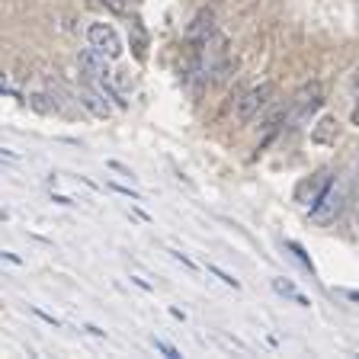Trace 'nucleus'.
<instances>
[{"label":"nucleus","mask_w":359,"mask_h":359,"mask_svg":"<svg viewBox=\"0 0 359 359\" xmlns=\"http://www.w3.org/2000/svg\"><path fill=\"white\" fill-rule=\"evenodd\" d=\"M273 83L269 81H263V83H257V87H250L244 93V97L238 100V106H234V119L241 122V126H247L250 119H257L263 109H266L269 103H273Z\"/></svg>","instance_id":"1"},{"label":"nucleus","mask_w":359,"mask_h":359,"mask_svg":"<svg viewBox=\"0 0 359 359\" xmlns=\"http://www.w3.org/2000/svg\"><path fill=\"white\" fill-rule=\"evenodd\" d=\"M346 196H350V187H346V183H330V189L318 199V205H311V222L314 224L337 222V215H340L346 205Z\"/></svg>","instance_id":"2"},{"label":"nucleus","mask_w":359,"mask_h":359,"mask_svg":"<svg viewBox=\"0 0 359 359\" xmlns=\"http://www.w3.org/2000/svg\"><path fill=\"white\" fill-rule=\"evenodd\" d=\"M330 183H334V170H330V167L314 170L311 177L299 180V187H295V202H299V205H318V199L330 189Z\"/></svg>","instance_id":"3"},{"label":"nucleus","mask_w":359,"mask_h":359,"mask_svg":"<svg viewBox=\"0 0 359 359\" xmlns=\"http://www.w3.org/2000/svg\"><path fill=\"white\" fill-rule=\"evenodd\" d=\"M87 39H90V45H93V48H100V52H103L109 61L122 55L119 32L112 29L109 22H90V26H87Z\"/></svg>","instance_id":"4"},{"label":"nucleus","mask_w":359,"mask_h":359,"mask_svg":"<svg viewBox=\"0 0 359 359\" xmlns=\"http://www.w3.org/2000/svg\"><path fill=\"white\" fill-rule=\"evenodd\" d=\"M77 67H81V74L87 77L90 83H106L109 81V67H106V55L100 48H81L77 52Z\"/></svg>","instance_id":"5"},{"label":"nucleus","mask_w":359,"mask_h":359,"mask_svg":"<svg viewBox=\"0 0 359 359\" xmlns=\"http://www.w3.org/2000/svg\"><path fill=\"white\" fill-rule=\"evenodd\" d=\"M215 32V10L205 7L193 16V22L187 26V42H199V39H209Z\"/></svg>","instance_id":"6"},{"label":"nucleus","mask_w":359,"mask_h":359,"mask_svg":"<svg viewBox=\"0 0 359 359\" xmlns=\"http://www.w3.org/2000/svg\"><path fill=\"white\" fill-rule=\"evenodd\" d=\"M81 106L87 112H93L97 119H109V112H112V106L106 103V90L103 87H83L81 90Z\"/></svg>","instance_id":"7"},{"label":"nucleus","mask_w":359,"mask_h":359,"mask_svg":"<svg viewBox=\"0 0 359 359\" xmlns=\"http://www.w3.org/2000/svg\"><path fill=\"white\" fill-rule=\"evenodd\" d=\"M324 103V90H321V81H308L305 87L295 93V112H314L318 106Z\"/></svg>","instance_id":"8"},{"label":"nucleus","mask_w":359,"mask_h":359,"mask_svg":"<svg viewBox=\"0 0 359 359\" xmlns=\"http://www.w3.org/2000/svg\"><path fill=\"white\" fill-rule=\"evenodd\" d=\"M337 135H340V122H337V116H321L318 126L311 128V144H334Z\"/></svg>","instance_id":"9"},{"label":"nucleus","mask_w":359,"mask_h":359,"mask_svg":"<svg viewBox=\"0 0 359 359\" xmlns=\"http://www.w3.org/2000/svg\"><path fill=\"white\" fill-rule=\"evenodd\" d=\"M128 42H132V52L138 61L148 58V32L142 29V22H132V29H128Z\"/></svg>","instance_id":"10"},{"label":"nucleus","mask_w":359,"mask_h":359,"mask_svg":"<svg viewBox=\"0 0 359 359\" xmlns=\"http://www.w3.org/2000/svg\"><path fill=\"white\" fill-rule=\"evenodd\" d=\"M22 103L29 106V109H36L39 116H48V112H58V106H55V100L48 97V90H45V93H29V97L22 100Z\"/></svg>","instance_id":"11"},{"label":"nucleus","mask_w":359,"mask_h":359,"mask_svg":"<svg viewBox=\"0 0 359 359\" xmlns=\"http://www.w3.org/2000/svg\"><path fill=\"white\" fill-rule=\"evenodd\" d=\"M273 292H276V295H285V299H295L302 308H308V305H311V302H308L305 295H302V292L289 283V279H279V276H276V279H273Z\"/></svg>","instance_id":"12"},{"label":"nucleus","mask_w":359,"mask_h":359,"mask_svg":"<svg viewBox=\"0 0 359 359\" xmlns=\"http://www.w3.org/2000/svg\"><path fill=\"white\" fill-rule=\"evenodd\" d=\"M209 273H215V276L222 279L224 285H231V289H241V283H238V279L231 276V273H224V269H218V266H209Z\"/></svg>","instance_id":"13"},{"label":"nucleus","mask_w":359,"mask_h":359,"mask_svg":"<svg viewBox=\"0 0 359 359\" xmlns=\"http://www.w3.org/2000/svg\"><path fill=\"white\" fill-rule=\"evenodd\" d=\"M154 350L157 353H164L167 359H180V353H177V346H170V344H164V340H157L154 337Z\"/></svg>","instance_id":"14"},{"label":"nucleus","mask_w":359,"mask_h":359,"mask_svg":"<svg viewBox=\"0 0 359 359\" xmlns=\"http://www.w3.org/2000/svg\"><path fill=\"white\" fill-rule=\"evenodd\" d=\"M103 4L112 10V13H126V10H128V4H132V0H103Z\"/></svg>","instance_id":"15"},{"label":"nucleus","mask_w":359,"mask_h":359,"mask_svg":"<svg viewBox=\"0 0 359 359\" xmlns=\"http://www.w3.org/2000/svg\"><path fill=\"white\" fill-rule=\"evenodd\" d=\"M289 250H292V254H295V257H299V260L305 263L308 269H311V260H308V254H305V250H302V244H295V241H289Z\"/></svg>","instance_id":"16"},{"label":"nucleus","mask_w":359,"mask_h":359,"mask_svg":"<svg viewBox=\"0 0 359 359\" xmlns=\"http://www.w3.org/2000/svg\"><path fill=\"white\" fill-rule=\"evenodd\" d=\"M116 81H119V87H122V90L132 87V74H126V71H116Z\"/></svg>","instance_id":"17"},{"label":"nucleus","mask_w":359,"mask_h":359,"mask_svg":"<svg viewBox=\"0 0 359 359\" xmlns=\"http://www.w3.org/2000/svg\"><path fill=\"white\" fill-rule=\"evenodd\" d=\"M170 254H173V260H180V263H183V266L196 269V263H193V260H189V257H187V254H180V250H170Z\"/></svg>","instance_id":"18"},{"label":"nucleus","mask_w":359,"mask_h":359,"mask_svg":"<svg viewBox=\"0 0 359 359\" xmlns=\"http://www.w3.org/2000/svg\"><path fill=\"white\" fill-rule=\"evenodd\" d=\"M350 122H353V126H359V100H356V106L350 109Z\"/></svg>","instance_id":"19"},{"label":"nucleus","mask_w":359,"mask_h":359,"mask_svg":"<svg viewBox=\"0 0 359 359\" xmlns=\"http://www.w3.org/2000/svg\"><path fill=\"white\" fill-rule=\"evenodd\" d=\"M83 330H90V334H93V337H106V330H100V327H93V324H87V327H83Z\"/></svg>","instance_id":"20"},{"label":"nucleus","mask_w":359,"mask_h":359,"mask_svg":"<svg viewBox=\"0 0 359 359\" xmlns=\"http://www.w3.org/2000/svg\"><path fill=\"white\" fill-rule=\"evenodd\" d=\"M344 295H346L350 302H356V305H359V292H344Z\"/></svg>","instance_id":"21"}]
</instances>
